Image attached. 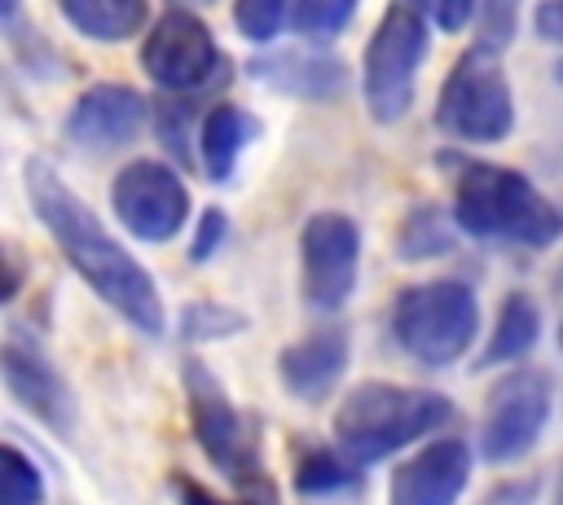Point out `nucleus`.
<instances>
[{
  "mask_svg": "<svg viewBox=\"0 0 563 505\" xmlns=\"http://www.w3.org/2000/svg\"><path fill=\"white\" fill-rule=\"evenodd\" d=\"M559 356H563V321H559Z\"/></svg>",
  "mask_w": 563,
  "mask_h": 505,
  "instance_id": "36",
  "label": "nucleus"
},
{
  "mask_svg": "<svg viewBox=\"0 0 563 505\" xmlns=\"http://www.w3.org/2000/svg\"><path fill=\"white\" fill-rule=\"evenodd\" d=\"M427 48V9L413 0H391L361 53V101L374 123L391 127L413 110Z\"/></svg>",
  "mask_w": 563,
  "mask_h": 505,
  "instance_id": "6",
  "label": "nucleus"
},
{
  "mask_svg": "<svg viewBox=\"0 0 563 505\" xmlns=\"http://www.w3.org/2000/svg\"><path fill=\"white\" fill-rule=\"evenodd\" d=\"M457 417L453 400L431 386H400V382H361L339 400L334 413V444L374 465L418 439H431Z\"/></svg>",
  "mask_w": 563,
  "mask_h": 505,
  "instance_id": "3",
  "label": "nucleus"
},
{
  "mask_svg": "<svg viewBox=\"0 0 563 505\" xmlns=\"http://www.w3.org/2000/svg\"><path fill=\"white\" fill-rule=\"evenodd\" d=\"M541 338V307L528 290H510L497 307V325H493V338L484 343L479 351V369H501V364H519L532 356Z\"/></svg>",
  "mask_w": 563,
  "mask_h": 505,
  "instance_id": "18",
  "label": "nucleus"
},
{
  "mask_svg": "<svg viewBox=\"0 0 563 505\" xmlns=\"http://www.w3.org/2000/svg\"><path fill=\"white\" fill-rule=\"evenodd\" d=\"M361 272V224L343 211H317L299 228V294L312 312H339Z\"/></svg>",
  "mask_w": 563,
  "mask_h": 505,
  "instance_id": "10",
  "label": "nucleus"
},
{
  "mask_svg": "<svg viewBox=\"0 0 563 505\" xmlns=\"http://www.w3.org/2000/svg\"><path fill=\"white\" fill-rule=\"evenodd\" d=\"M457 220L453 211H440L435 202H413L400 224H396V255L405 263H431V259H444L449 250H457Z\"/></svg>",
  "mask_w": 563,
  "mask_h": 505,
  "instance_id": "20",
  "label": "nucleus"
},
{
  "mask_svg": "<svg viewBox=\"0 0 563 505\" xmlns=\"http://www.w3.org/2000/svg\"><path fill=\"white\" fill-rule=\"evenodd\" d=\"M501 48L471 44L444 75L435 97V127L462 145H497L515 132V92Z\"/></svg>",
  "mask_w": 563,
  "mask_h": 505,
  "instance_id": "7",
  "label": "nucleus"
},
{
  "mask_svg": "<svg viewBox=\"0 0 563 505\" xmlns=\"http://www.w3.org/2000/svg\"><path fill=\"white\" fill-rule=\"evenodd\" d=\"M57 13L92 44H123L150 22V0H57Z\"/></svg>",
  "mask_w": 563,
  "mask_h": 505,
  "instance_id": "19",
  "label": "nucleus"
},
{
  "mask_svg": "<svg viewBox=\"0 0 563 505\" xmlns=\"http://www.w3.org/2000/svg\"><path fill=\"white\" fill-rule=\"evenodd\" d=\"M537 501V479H506L484 492L479 505H532Z\"/></svg>",
  "mask_w": 563,
  "mask_h": 505,
  "instance_id": "30",
  "label": "nucleus"
},
{
  "mask_svg": "<svg viewBox=\"0 0 563 505\" xmlns=\"http://www.w3.org/2000/svg\"><path fill=\"white\" fill-rule=\"evenodd\" d=\"M550 505H563V465H559V479H554V496H550Z\"/></svg>",
  "mask_w": 563,
  "mask_h": 505,
  "instance_id": "34",
  "label": "nucleus"
},
{
  "mask_svg": "<svg viewBox=\"0 0 563 505\" xmlns=\"http://www.w3.org/2000/svg\"><path fill=\"white\" fill-rule=\"evenodd\" d=\"M189 202H194L189 184L163 158H136V162L119 167L114 180H110V211H114V220L132 237L150 242V246H163V242H172L185 228Z\"/></svg>",
  "mask_w": 563,
  "mask_h": 505,
  "instance_id": "9",
  "label": "nucleus"
},
{
  "mask_svg": "<svg viewBox=\"0 0 563 505\" xmlns=\"http://www.w3.org/2000/svg\"><path fill=\"white\" fill-rule=\"evenodd\" d=\"M356 4L361 0H295V26L308 40H330L352 22Z\"/></svg>",
  "mask_w": 563,
  "mask_h": 505,
  "instance_id": "26",
  "label": "nucleus"
},
{
  "mask_svg": "<svg viewBox=\"0 0 563 505\" xmlns=\"http://www.w3.org/2000/svg\"><path fill=\"white\" fill-rule=\"evenodd\" d=\"M453 220L462 237L519 250H550L563 237V211L515 167L453 158Z\"/></svg>",
  "mask_w": 563,
  "mask_h": 505,
  "instance_id": "2",
  "label": "nucleus"
},
{
  "mask_svg": "<svg viewBox=\"0 0 563 505\" xmlns=\"http://www.w3.org/2000/svg\"><path fill=\"white\" fill-rule=\"evenodd\" d=\"M361 483V461L347 457L339 444H308L299 457H295V492L299 496H339V492H352Z\"/></svg>",
  "mask_w": 563,
  "mask_h": 505,
  "instance_id": "21",
  "label": "nucleus"
},
{
  "mask_svg": "<svg viewBox=\"0 0 563 505\" xmlns=\"http://www.w3.org/2000/svg\"><path fill=\"white\" fill-rule=\"evenodd\" d=\"M246 75L282 97H295V101H334L347 92V66L334 53L312 48V44L260 53L246 61Z\"/></svg>",
  "mask_w": 563,
  "mask_h": 505,
  "instance_id": "16",
  "label": "nucleus"
},
{
  "mask_svg": "<svg viewBox=\"0 0 563 505\" xmlns=\"http://www.w3.org/2000/svg\"><path fill=\"white\" fill-rule=\"evenodd\" d=\"M554 413V382L545 369H510L493 382L479 422V457L488 465L523 461Z\"/></svg>",
  "mask_w": 563,
  "mask_h": 505,
  "instance_id": "8",
  "label": "nucleus"
},
{
  "mask_svg": "<svg viewBox=\"0 0 563 505\" xmlns=\"http://www.w3.org/2000/svg\"><path fill=\"white\" fill-rule=\"evenodd\" d=\"M150 119V105L145 97L132 88V83H119V79H106V83H92L75 97L70 114H66V136L79 145V149H92V154H110V149H123L141 136Z\"/></svg>",
  "mask_w": 563,
  "mask_h": 505,
  "instance_id": "14",
  "label": "nucleus"
},
{
  "mask_svg": "<svg viewBox=\"0 0 563 505\" xmlns=\"http://www.w3.org/2000/svg\"><path fill=\"white\" fill-rule=\"evenodd\" d=\"M413 4H422L427 9V18L440 26V31H462L475 13H479V0H413Z\"/></svg>",
  "mask_w": 563,
  "mask_h": 505,
  "instance_id": "29",
  "label": "nucleus"
},
{
  "mask_svg": "<svg viewBox=\"0 0 563 505\" xmlns=\"http://www.w3.org/2000/svg\"><path fill=\"white\" fill-rule=\"evenodd\" d=\"M532 31L550 44H563V0H541L532 9Z\"/></svg>",
  "mask_w": 563,
  "mask_h": 505,
  "instance_id": "31",
  "label": "nucleus"
},
{
  "mask_svg": "<svg viewBox=\"0 0 563 505\" xmlns=\"http://www.w3.org/2000/svg\"><path fill=\"white\" fill-rule=\"evenodd\" d=\"M0 369H4L9 395H13L44 430H53L57 439H70V435H75V422H79L75 391H70V382L62 378V369L53 364V356L40 347V338H26L22 329H13V334L4 338Z\"/></svg>",
  "mask_w": 563,
  "mask_h": 505,
  "instance_id": "12",
  "label": "nucleus"
},
{
  "mask_svg": "<svg viewBox=\"0 0 563 505\" xmlns=\"http://www.w3.org/2000/svg\"><path fill=\"white\" fill-rule=\"evenodd\" d=\"M26 198L62 259L75 268V277L110 307L119 312L132 329L145 338H163L167 329V307L163 294L150 277V268L97 220V211L53 171V162L31 158L26 162Z\"/></svg>",
  "mask_w": 563,
  "mask_h": 505,
  "instance_id": "1",
  "label": "nucleus"
},
{
  "mask_svg": "<svg viewBox=\"0 0 563 505\" xmlns=\"http://www.w3.org/2000/svg\"><path fill=\"white\" fill-rule=\"evenodd\" d=\"M154 123H158V141L189 167L194 162V145H189V127H194V110H189V92H167L163 97V105H158V114H154Z\"/></svg>",
  "mask_w": 563,
  "mask_h": 505,
  "instance_id": "25",
  "label": "nucleus"
},
{
  "mask_svg": "<svg viewBox=\"0 0 563 505\" xmlns=\"http://www.w3.org/2000/svg\"><path fill=\"white\" fill-rule=\"evenodd\" d=\"M290 13H295V0H233V26L251 44H268Z\"/></svg>",
  "mask_w": 563,
  "mask_h": 505,
  "instance_id": "24",
  "label": "nucleus"
},
{
  "mask_svg": "<svg viewBox=\"0 0 563 505\" xmlns=\"http://www.w3.org/2000/svg\"><path fill=\"white\" fill-rule=\"evenodd\" d=\"M479 338V294L471 281L431 277L391 299V343L422 369L457 364Z\"/></svg>",
  "mask_w": 563,
  "mask_h": 505,
  "instance_id": "5",
  "label": "nucleus"
},
{
  "mask_svg": "<svg viewBox=\"0 0 563 505\" xmlns=\"http://www.w3.org/2000/svg\"><path fill=\"white\" fill-rule=\"evenodd\" d=\"M347 364H352V334L343 325H325L277 351V382L299 404H325L339 391Z\"/></svg>",
  "mask_w": 563,
  "mask_h": 505,
  "instance_id": "15",
  "label": "nucleus"
},
{
  "mask_svg": "<svg viewBox=\"0 0 563 505\" xmlns=\"http://www.w3.org/2000/svg\"><path fill=\"white\" fill-rule=\"evenodd\" d=\"M141 70L163 92H198L224 70V53L198 13L167 9L141 40Z\"/></svg>",
  "mask_w": 563,
  "mask_h": 505,
  "instance_id": "11",
  "label": "nucleus"
},
{
  "mask_svg": "<svg viewBox=\"0 0 563 505\" xmlns=\"http://www.w3.org/2000/svg\"><path fill=\"white\" fill-rule=\"evenodd\" d=\"M519 31V0H479V44L506 48Z\"/></svg>",
  "mask_w": 563,
  "mask_h": 505,
  "instance_id": "27",
  "label": "nucleus"
},
{
  "mask_svg": "<svg viewBox=\"0 0 563 505\" xmlns=\"http://www.w3.org/2000/svg\"><path fill=\"white\" fill-rule=\"evenodd\" d=\"M255 132H260V119L251 110H242L238 101H216L198 119V162H202V176L211 184H229L233 167H238L242 149L255 141Z\"/></svg>",
  "mask_w": 563,
  "mask_h": 505,
  "instance_id": "17",
  "label": "nucleus"
},
{
  "mask_svg": "<svg viewBox=\"0 0 563 505\" xmlns=\"http://www.w3.org/2000/svg\"><path fill=\"white\" fill-rule=\"evenodd\" d=\"M22 272H26L22 250L9 242V246H4V303H13V299H18V290H22Z\"/></svg>",
  "mask_w": 563,
  "mask_h": 505,
  "instance_id": "33",
  "label": "nucleus"
},
{
  "mask_svg": "<svg viewBox=\"0 0 563 505\" xmlns=\"http://www.w3.org/2000/svg\"><path fill=\"white\" fill-rule=\"evenodd\" d=\"M471 444L457 435H435L409 452L387 483V505H457L471 483Z\"/></svg>",
  "mask_w": 563,
  "mask_h": 505,
  "instance_id": "13",
  "label": "nucleus"
},
{
  "mask_svg": "<svg viewBox=\"0 0 563 505\" xmlns=\"http://www.w3.org/2000/svg\"><path fill=\"white\" fill-rule=\"evenodd\" d=\"M554 83L563 88V57H559V66H554Z\"/></svg>",
  "mask_w": 563,
  "mask_h": 505,
  "instance_id": "35",
  "label": "nucleus"
},
{
  "mask_svg": "<svg viewBox=\"0 0 563 505\" xmlns=\"http://www.w3.org/2000/svg\"><path fill=\"white\" fill-rule=\"evenodd\" d=\"M180 338L185 343H224V338H238L251 329V321L229 307V303H211V299H194L180 307V321H176Z\"/></svg>",
  "mask_w": 563,
  "mask_h": 505,
  "instance_id": "22",
  "label": "nucleus"
},
{
  "mask_svg": "<svg viewBox=\"0 0 563 505\" xmlns=\"http://www.w3.org/2000/svg\"><path fill=\"white\" fill-rule=\"evenodd\" d=\"M172 496H176V505H233V501L216 496L211 487H202V483L189 479V474H176V479H172ZM246 505H251V501H246Z\"/></svg>",
  "mask_w": 563,
  "mask_h": 505,
  "instance_id": "32",
  "label": "nucleus"
},
{
  "mask_svg": "<svg viewBox=\"0 0 563 505\" xmlns=\"http://www.w3.org/2000/svg\"><path fill=\"white\" fill-rule=\"evenodd\" d=\"M224 237H229V215L220 206H207L198 215V228H194V242H189V259L194 263H207L224 246Z\"/></svg>",
  "mask_w": 563,
  "mask_h": 505,
  "instance_id": "28",
  "label": "nucleus"
},
{
  "mask_svg": "<svg viewBox=\"0 0 563 505\" xmlns=\"http://www.w3.org/2000/svg\"><path fill=\"white\" fill-rule=\"evenodd\" d=\"M180 382H185L189 430H194L202 457H207L238 492H246L251 505H277V501H273L268 470H264V452H260V430H255V422L233 404V395L224 391V382H220L202 360H185V364H180Z\"/></svg>",
  "mask_w": 563,
  "mask_h": 505,
  "instance_id": "4",
  "label": "nucleus"
},
{
  "mask_svg": "<svg viewBox=\"0 0 563 505\" xmlns=\"http://www.w3.org/2000/svg\"><path fill=\"white\" fill-rule=\"evenodd\" d=\"M0 505H44V470L13 444L0 448Z\"/></svg>",
  "mask_w": 563,
  "mask_h": 505,
  "instance_id": "23",
  "label": "nucleus"
}]
</instances>
